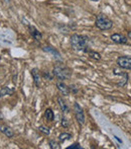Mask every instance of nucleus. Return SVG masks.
Masks as SVG:
<instances>
[{
	"instance_id": "24",
	"label": "nucleus",
	"mask_w": 131,
	"mask_h": 149,
	"mask_svg": "<svg viewBox=\"0 0 131 149\" xmlns=\"http://www.w3.org/2000/svg\"><path fill=\"white\" fill-rule=\"evenodd\" d=\"M128 39H129V40H131V31H128Z\"/></svg>"
},
{
	"instance_id": "15",
	"label": "nucleus",
	"mask_w": 131,
	"mask_h": 149,
	"mask_svg": "<svg viewBox=\"0 0 131 149\" xmlns=\"http://www.w3.org/2000/svg\"><path fill=\"white\" fill-rule=\"evenodd\" d=\"M72 139V134L67 133V132H64V133H61L59 135V141L60 142H65L68 141V140Z\"/></svg>"
},
{
	"instance_id": "13",
	"label": "nucleus",
	"mask_w": 131,
	"mask_h": 149,
	"mask_svg": "<svg viewBox=\"0 0 131 149\" xmlns=\"http://www.w3.org/2000/svg\"><path fill=\"white\" fill-rule=\"evenodd\" d=\"M15 92V89L11 88V87L4 86L0 89V97H4L5 95H12Z\"/></svg>"
},
{
	"instance_id": "23",
	"label": "nucleus",
	"mask_w": 131,
	"mask_h": 149,
	"mask_svg": "<svg viewBox=\"0 0 131 149\" xmlns=\"http://www.w3.org/2000/svg\"><path fill=\"white\" fill-rule=\"evenodd\" d=\"M114 138H115V139L117 140V141L119 142L120 144H122V143H123V142H122V140H121V139H119V138H118V137H117V136H116V135H114Z\"/></svg>"
},
{
	"instance_id": "4",
	"label": "nucleus",
	"mask_w": 131,
	"mask_h": 149,
	"mask_svg": "<svg viewBox=\"0 0 131 149\" xmlns=\"http://www.w3.org/2000/svg\"><path fill=\"white\" fill-rule=\"evenodd\" d=\"M74 112H75V117H76V120L78 121V123L80 125H84L85 122H86L84 110H83V108L77 102L74 104Z\"/></svg>"
},
{
	"instance_id": "16",
	"label": "nucleus",
	"mask_w": 131,
	"mask_h": 149,
	"mask_svg": "<svg viewBox=\"0 0 131 149\" xmlns=\"http://www.w3.org/2000/svg\"><path fill=\"white\" fill-rule=\"evenodd\" d=\"M87 54H88L89 57L92 58V59L97 60V61L101 60V54L98 53V52H96V51H92V50H89L88 53H87Z\"/></svg>"
},
{
	"instance_id": "18",
	"label": "nucleus",
	"mask_w": 131,
	"mask_h": 149,
	"mask_svg": "<svg viewBox=\"0 0 131 149\" xmlns=\"http://www.w3.org/2000/svg\"><path fill=\"white\" fill-rule=\"evenodd\" d=\"M37 129H38V131L40 132V133L45 134V135H47V136H49V134H51V130H49V128L45 127V126H43V125L39 126V127L37 128Z\"/></svg>"
},
{
	"instance_id": "8",
	"label": "nucleus",
	"mask_w": 131,
	"mask_h": 149,
	"mask_svg": "<svg viewBox=\"0 0 131 149\" xmlns=\"http://www.w3.org/2000/svg\"><path fill=\"white\" fill-rule=\"evenodd\" d=\"M43 50L45 52H47V53L51 54V55L53 56V58H56L57 60H60V61L63 60V58H62V56H61V54H60V52L58 51V50L56 49V48L51 47V46H45V47L43 48Z\"/></svg>"
},
{
	"instance_id": "14",
	"label": "nucleus",
	"mask_w": 131,
	"mask_h": 149,
	"mask_svg": "<svg viewBox=\"0 0 131 149\" xmlns=\"http://www.w3.org/2000/svg\"><path fill=\"white\" fill-rule=\"evenodd\" d=\"M45 118L47 120V122H53L55 121V113H53V109L47 108L45 112Z\"/></svg>"
},
{
	"instance_id": "17",
	"label": "nucleus",
	"mask_w": 131,
	"mask_h": 149,
	"mask_svg": "<svg viewBox=\"0 0 131 149\" xmlns=\"http://www.w3.org/2000/svg\"><path fill=\"white\" fill-rule=\"evenodd\" d=\"M49 147H51V149H60V148H61L59 142H57V140H53V139L49 140Z\"/></svg>"
},
{
	"instance_id": "26",
	"label": "nucleus",
	"mask_w": 131,
	"mask_h": 149,
	"mask_svg": "<svg viewBox=\"0 0 131 149\" xmlns=\"http://www.w3.org/2000/svg\"><path fill=\"white\" fill-rule=\"evenodd\" d=\"M91 1H94V2H98V1H100V0H91Z\"/></svg>"
},
{
	"instance_id": "12",
	"label": "nucleus",
	"mask_w": 131,
	"mask_h": 149,
	"mask_svg": "<svg viewBox=\"0 0 131 149\" xmlns=\"http://www.w3.org/2000/svg\"><path fill=\"white\" fill-rule=\"evenodd\" d=\"M58 104H59L60 109H61V111L64 113V114H68V113L70 112V108H69V106L67 104L65 100H64L62 96H59V97H58Z\"/></svg>"
},
{
	"instance_id": "21",
	"label": "nucleus",
	"mask_w": 131,
	"mask_h": 149,
	"mask_svg": "<svg viewBox=\"0 0 131 149\" xmlns=\"http://www.w3.org/2000/svg\"><path fill=\"white\" fill-rule=\"evenodd\" d=\"M61 125H62V127H64V128H68L69 127V121H68V119L65 118V117H63L61 120Z\"/></svg>"
},
{
	"instance_id": "20",
	"label": "nucleus",
	"mask_w": 131,
	"mask_h": 149,
	"mask_svg": "<svg viewBox=\"0 0 131 149\" xmlns=\"http://www.w3.org/2000/svg\"><path fill=\"white\" fill-rule=\"evenodd\" d=\"M67 149H83V147L81 146L80 143H78V142H76V143L72 144L71 146H69V147H67Z\"/></svg>"
},
{
	"instance_id": "7",
	"label": "nucleus",
	"mask_w": 131,
	"mask_h": 149,
	"mask_svg": "<svg viewBox=\"0 0 131 149\" xmlns=\"http://www.w3.org/2000/svg\"><path fill=\"white\" fill-rule=\"evenodd\" d=\"M30 74L32 76L33 79V83L36 87H40V83H41V75L39 72L38 68H32L30 70Z\"/></svg>"
},
{
	"instance_id": "11",
	"label": "nucleus",
	"mask_w": 131,
	"mask_h": 149,
	"mask_svg": "<svg viewBox=\"0 0 131 149\" xmlns=\"http://www.w3.org/2000/svg\"><path fill=\"white\" fill-rule=\"evenodd\" d=\"M0 132H1L2 134H4L7 138L14 137L13 130H12L10 127H8V126L4 125V124H0Z\"/></svg>"
},
{
	"instance_id": "3",
	"label": "nucleus",
	"mask_w": 131,
	"mask_h": 149,
	"mask_svg": "<svg viewBox=\"0 0 131 149\" xmlns=\"http://www.w3.org/2000/svg\"><path fill=\"white\" fill-rule=\"evenodd\" d=\"M95 26H96L97 29L101 31H109L113 28V22L106 14L100 13L96 16Z\"/></svg>"
},
{
	"instance_id": "25",
	"label": "nucleus",
	"mask_w": 131,
	"mask_h": 149,
	"mask_svg": "<svg viewBox=\"0 0 131 149\" xmlns=\"http://www.w3.org/2000/svg\"><path fill=\"white\" fill-rule=\"evenodd\" d=\"M2 119H3V116H2V114L0 113V120H2Z\"/></svg>"
},
{
	"instance_id": "5",
	"label": "nucleus",
	"mask_w": 131,
	"mask_h": 149,
	"mask_svg": "<svg viewBox=\"0 0 131 149\" xmlns=\"http://www.w3.org/2000/svg\"><path fill=\"white\" fill-rule=\"evenodd\" d=\"M116 63L121 69L131 70V56H120L117 58Z\"/></svg>"
},
{
	"instance_id": "22",
	"label": "nucleus",
	"mask_w": 131,
	"mask_h": 149,
	"mask_svg": "<svg viewBox=\"0 0 131 149\" xmlns=\"http://www.w3.org/2000/svg\"><path fill=\"white\" fill-rule=\"evenodd\" d=\"M69 88H70V92H73V93H77V92L79 91V89L77 88L75 85H70V86H69Z\"/></svg>"
},
{
	"instance_id": "10",
	"label": "nucleus",
	"mask_w": 131,
	"mask_h": 149,
	"mask_svg": "<svg viewBox=\"0 0 131 149\" xmlns=\"http://www.w3.org/2000/svg\"><path fill=\"white\" fill-rule=\"evenodd\" d=\"M56 86H57V88L59 89V91L61 92L63 95L67 96L70 94V88H69L68 85H67L65 82H63V81H58Z\"/></svg>"
},
{
	"instance_id": "9",
	"label": "nucleus",
	"mask_w": 131,
	"mask_h": 149,
	"mask_svg": "<svg viewBox=\"0 0 131 149\" xmlns=\"http://www.w3.org/2000/svg\"><path fill=\"white\" fill-rule=\"evenodd\" d=\"M28 31H29L30 35L32 36V38L35 40V41L37 42H40L41 40H43V35H41V33L37 30L35 26H28Z\"/></svg>"
},
{
	"instance_id": "6",
	"label": "nucleus",
	"mask_w": 131,
	"mask_h": 149,
	"mask_svg": "<svg viewBox=\"0 0 131 149\" xmlns=\"http://www.w3.org/2000/svg\"><path fill=\"white\" fill-rule=\"evenodd\" d=\"M110 39L113 43L115 44H118V45H127L129 43V39H128L126 36L122 35V33H112L110 36Z\"/></svg>"
},
{
	"instance_id": "2",
	"label": "nucleus",
	"mask_w": 131,
	"mask_h": 149,
	"mask_svg": "<svg viewBox=\"0 0 131 149\" xmlns=\"http://www.w3.org/2000/svg\"><path fill=\"white\" fill-rule=\"evenodd\" d=\"M53 74L55 77H57L60 81H64V80H68L71 78L72 76V71L70 68L63 65H55L53 66Z\"/></svg>"
},
{
	"instance_id": "1",
	"label": "nucleus",
	"mask_w": 131,
	"mask_h": 149,
	"mask_svg": "<svg viewBox=\"0 0 131 149\" xmlns=\"http://www.w3.org/2000/svg\"><path fill=\"white\" fill-rule=\"evenodd\" d=\"M70 43L72 48L74 50H76V51L83 52V53H88V51L90 50L88 45L89 38L87 36L74 33L73 36H71Z\"/></svg>"
},
{
	"instance_id": "19",
	"label": "nucleus",
	"mask_w": 131,
	"mask_h": 149,
	"mask_svg": "<svg viewBox=\"0 0 131 149\" xmlns=\"http://www.w3.org/2000/svg\"><path fill=\"white\" fill-rule=\"evenodd\" d=\"M43 77H45L47 80H51V79L53 78V74L51 72H47V71H45V72H43Z\"/></svg>"
}]
</instances>
